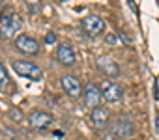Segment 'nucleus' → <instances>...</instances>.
Listing matches in <instances>:
<instances>
[{
    "mask_svg": "<svg viewBox=\"0 0 159 140\" xmlns=\"http://www.w3.org/2000/svg\"><path fill=\"white\" fill-rule=\"evenodd\" d=\"M83 95H84V105L88 107V108H96V107H99L101 105V97H103V94H101V88L99 86H96V84H86V88L83 90Z\"/></svg>",
    "mask_w": 159,
    "mask_h": 140,
    "instance_id": "nucleus-9",
    "label": "nucleus"
},
{
    "mask_svg": "<svg viewBox=\"0 0 159 140\" xmlns=\"http://www.w3.org/2000/svg\"><path fill=\"white\" fill-rule=\"evenodd\" d=\"M62 90L69 95V97H79L83 94V86H81V81H79L75 75H64L62 77Z\"/></svg>",
    "mask_w": 159,
    "mask_h": 140,
    "instance_id": "nucleus-12",
    "label": "nucleus"
},
{
    "mask_svg": "<svg viewBox=\"0 0 159 140\" xmlns=\"http://www.w3.org/2000/svg\"><path fill=\"white\" fill-rule=\"evenodd\" d=\"M96 63H98V69L107 79H118L120 77V65L116 63L114 58H111L107 54H101V56H98Z\"/></svg>",
    "mask_w": 159,
    "mask_h": 140,
    "instance_id": "nucleus-6",
    "label": "nucleus"
},
{
    "mask_svg": "<svg viewBox=\"0 0 159 140\" xmlns=\"http://www.w3.org/2000/svg\"><path fill=\"white\" fill-rule=\"evenodd\" d=\"M21 26H23V19L15 10H11V8L2 10V13H0V36L4 39L15 37L17 32L21 30Z\"/></svg>",
    "mask_w": 159,
    "mask_h": 140,
    "instance_id": "nucleus-1",
    "label": "nucleus"
},
{
    "mask_svg": "<svg viewBox=\"0 0 159 140\" xmlns=\"http://www.w3.org/2000/svg\"><path fill=\"white\" fill-rule=\"evenodd\" d=\"M103 140H120V138H118L116 134H112V133H109V134H105V136H103Z\"/></svg>",
    "mask_w": 159,
    "mask_h": 140,
    "instance_id": "nucleus-18",
    "label": "nucleus"
},
{
    "mask_svg": "<svg viewBox=\"0 0 159 140\" xmlns=\"http://www.w3.org/2000/svg\"><path fill=\"white\" fill-rule=\"evenodd\" d=\"M25 6L32 11V13H38L41 10V0H25Z\"/></svg>",
    "mask_w": 159,
    "mask_h": 140,
    "instance_id": "nucleus-15",
    "label": "nucleus"
},
{
    "mask_svg": "<svg viewBox=\"0 0 159 140\" xmlns=\"http://www.w3.org/2000/svg\"><path fill=\"white\" fill-rule=\"evenodd\" d=\"M13 45H15V49H17L19 52H23V54H26V56H36V54H39V41H38L36 37H32V36L21 34V36L15 37Z\"/></svg>",
    "mask_w": 159,
    "mask_h": 140,
    "instance_id": "nucleus-5",
    "label": "nucleus"
},
{
    "mask_svg": "<svg viewBox=\"0 0 159 140\" xmlns=\"http://www.w3.org/2000/svg\"><path fill=\"white\" fill-rule=\"evenodd\" d=\"M10 116H11V120L17 121V123H21V121L25 120V114H23L17 107H11V108H10Z\"/></svg>",
    "mask_w": 159,
    "mask_h": 140,
    "instance_id": "nucleus-16",
    "label": "nucleus"
},
{
    "mask_svg": "<svg viewBox=\"0 0 159 140\" xmlns=\"http://www.w3.org/2000/svg\"><path fill=\"white\" fill-rule=\"evenodd\" d=\"M0 13H2V0H0Z\"/></svg>",
    "mask_w": 159,
    "mask_h": 140,
    "instance_id": "nucleus-20",
    "label": "nucleus"
},
{
    "mask_svg": "<svg viewBox=\"0 0 159 140\" xmlns=\"http://www.w3.org/2000/svg\"><path fill=\"white\" fill-rule=\"evenodd\" d=\"M81 28H83V32H84L86 36L98 37V36H101L103 30H105V21H103L99 15H86V17H83V21H81Z\"/></svg>",
    "mask_w": 159,
    "mask_h": 140,
    "instance_id": "nucleus-4",
    "label": "nucleus"
},
{
    "mask_svg": "<svg viewBox=\"0 0 159 140\" xmlns=\"http://www.w3.org/2000/svg\"><path fill=\"white\" fill-rule=\"evenodd\" d=\"M99 88H101L103 99H105L107 103L114 105V103H120V101H122V95H124V92H122V88H120L116 82H112V81H103Z\"/></svg>",
    "mask_w": 159,
    "mask_h": 140,
    "instance_id": "nucleus-8",
    "label": "nucleus"
},
{
    "mask_svg": "<svg viewBox=\"0 0 159 140\" xmlns=\"http://www.w3.org/2000/svg\"><path fill=\"white\" fill-rule=\"evenodd\" d=\"M11 67L15 69V73L25 77V79H30V81H41L43 77V71H41V67H38L34 62L30 60H15L11 63Z\"/></svg>",
    "mask_w": 159,
    "mask_h": 140,
    "instance_id": "nucleus-2",
    "label": "nucleus"
},
{
    "mask_svg": "<svg viewBox=\"0 0 159 140\" xmlns=\"http://www.w3.org/2000/svg\"><path fill=\"white\" fill-rule=\"evenodd\" d=\"M56 60H58L62 65H66V67L75 65L77 56H75L73 47H71L69 43H60V45H58V49H56Z\"/></svg>",
    "mask_w": 159,
    "mask_h": 140,
    "instance_id": "nucleus-10",
    "label": "nucleus"
},
{
    "mask_svg": "<svg viewBox=\"0 0 159 140\" xmlns=\"http://www.w3.org/2000/svg\"><path fill=\"white\" fill-rule=\"evenodd\" d=\"M28 121H30V125L34 129L45 131V129H49L54 123V116L49 114V112H45V110H32L30 116H28Z\"/></svg>",
    "mask_w": 159,
    "mask_h": 140,
    "instance_id": "nucleus-7",
    "label": "nucleus"
},
{
    "mask_svg": "<svg viewBox=\"0 0 159 140\" xmlns=\"http://www.w3.org/2000/svg\"><path fill=\"white\" fill-rule=\"evenodd\" d=\"M105 45H109V47H120L122 45V39H120V36L116 32H112V34H107L105 36Z\"/></svg>",
    "mask_w": 159,
    "mask_h": 140,
    "instance_id": "nucleus-14",
    "label": "nucleus"
},
{
    "mask_svg": "<svg viewBox=\"0 0 159 140\" xmlns=\"http://www.w3.org/2000/svg\"><path fill=\"white\" fill-rule=\"evenodd\" d=\"M111 133L116 134L120 140H127L135 134V123L127 116H118L116 120L111 121Z\"/></svg>",
    "mask_w": 159,
    "mask_h": 140,
    "instance_id": "nucleus-3",
    "label": "nucleus"
},
{
    "mask_svg": "<svg viewBox=\"0 0 159 140\" xmlns=\"http://www.w3.org/2000/svg\"><path fill=\"white\" fill-rule=\"evenodd\" d=\"M54 41H56L54 34H52V32H47V36H45V43H47V45H52Z\"/></svg>",
    "mask_w": 159,
    "mask_h": 140,
    "instance_id": "nucleus-17",
    "label": "nucleus"
},
{
    "mask_svg": "<svg viewBox=\"0 0 159 140\" xmlns=\"http://www.w3.org/2000/svg\"><path fill=\"white\" fill-rule=\"evenodd\" d=\"M0 90L2 92H11L13 90V82L10 81L8 71H6V67H4L2 62H0Z\"/></svg>",
    "mask_w": 159,
    "mask_h": 140,
    "instance_id": "nucleus-13",
    "label": "nucleus"
},
{
    "mask_svg": "<svg viewBox=\"0 0 159 140\" xmlns=\"http://www.w3.org/2000/svg\"><path fill=\"white\" fill-rule=\"evenodd\" d=\"M90 121H92V125L96 127V129H105L109 123H111V114H109V110L105 108V107H96V108H92V112H90Z\"/></svg>",
    "mask_w": 159,
    "mask_h": 140,
    "instance_id": "nucleus-11",
    "label": "nucleus"
},
{
    "mask_svg": "<svg viewBox=\"0 0 159 140\" xmlns=\"http://www.w3.org/2000/svg\"><path fill=\"white\" fill-rule=\"evenodd\" d=\"M157 133H159V116H157Z\"/></svg>",
    "mask_w": 159,
    "mask_h": 140,
    "instance_id": "nucleus-19",
    "label": "nucleus"
}]
</instances>
